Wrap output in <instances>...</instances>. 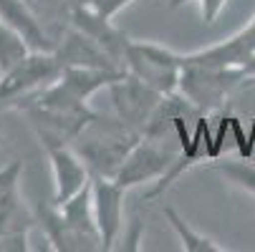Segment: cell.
<instances>
[{"instance_id":"cell-1","label":"cell","mask_w":255,"mask_h":252,"mask_svg":"<svg viewBox=\"0 0 255 252\" xmlns=\"http://www.w3.org/2000/svg\"><path fill=\"white\" fill-rule=\"evenodd\" d=\"M139 139L141 131L127 126L122 119H101L96 114L71 147L89 164L91 176L114 179Z\"/></svg>"},{"instance_id":"cell-2","label":"cell","mask_w":255,"mask_h":252,"mask_svg":"<svg viewBox=\"0 0 255 252\" xmlns=\"http://www.w3.org/2000/svg\"><path fill=\"white\" fill-rule=\"evenodd\" d=\"M25 114L46 152L56 147H71L86 124L96 116L89 103H68L53 96L48 88L25 103Z\"/></svg>"},{"instance_id":"cell-3","label":"cell","mask_w":255,"mask_h":252,"mask_svg":"<svg viewBox=\"0 0 255 252\" xmlns=\"http://www.w3.org/2000/svg\"><path fill=\"white\" fill-rule=\"evenodd\" d=\"M63 63L56 51H33L20 66L0 76V111L23 109V103L41 96L58 81Z\"/></svg>"},{"instance_id":"cell-4","label":"cell","mask_w":255,"mask_h":252,"mask_svg":"<svg viewBox=\"0 0 255 252\" xmlns=\"http://www.w3.org/2000/svg\"><path fill=\"white\" fill-rule=\"evenodd\" d=\"M182 152H185V147H182V144H174L169 136L141 134V139L134 144V149L124 159L122 169L117 171L114 182L122 184L124 189H131V187H139V184H149V182L157 184L159 179H164L174 169Z\"/></svg>"},{"instance_id":"cell-5","label":"cell","mask_w":255,"mask_h":252,"mask_svg":"<svg viewBox=\"0 0 255 252\" xmlns=\"http://www.w3.org/2000/svg\"><path fill=\"white\" fill-rule=\"evenodd\" d=\"M127 74L136 76L154 91L169 96L179 91L182 79V53L152 43V41H129L127 56H124Z\"/></svg>"},{"instance_id":"cell-6","label":"cell","mask_w":255,"mask_h":252,"mask_svg":"<svg viewBox=\"0 0 255 252\" xmlns=\"http://www.w3.org/2000/svg\"><path fill=\"white\" fill-rule=\"evenodd\" d=\"M240 68H215V66H182V79H179V93L185 96L192 106L200 111L217 109L230 91L243 81Z\"/></svg>"},{"instance_id":"cell-7","label":"cell","mask_w":255,"mask_h":252,"mask_svg":"<svg viewBox=\"0 0 255 252\" xmlns=\"http://www.w3.org/2000/svg\"><path fill=\"white\" fill-rule=\"evenodd\" d=\"M106 91L112 96V106H114L117 119H122L127 126H131L141 134L147 129V124L152 121L157 106L164 98V93L154 91L152 86H147L131 74L119 76Z\"/></svg>"},{"instance_id":"cell-8","label":"cell","mask_w":255,"mask_h":252,"mask_svg":"<svg viewBox=\"0 0 255 252\" xmlns=\"http://www.w3.org/2000/svg\"><path fill=\"white\" fill-rule=\"evenodd\" d=\"M124 194L127 189L109 176H91L94 217L104 250H112L124 232Z\"/></svg>"},{"instance_id":"cell-9","label":"cell","mask_w":255,"mask_h":252,"mask_svg":"<svg viewBox=\"0 0 255 252\" xmlns=\"http://www.w3.org/2000/svg\"><path fill=\"white\" fill-rule=\"evenodd\" d=\"M255 56V15L245 28L233 33L228 41L207 46L195 53H182V66L192 63V66H215V68H240ZM245 76V74H243Z\"/></svg>"},{"instance_id":"cell-10","label":"cell","mask_w":255,"mask_h":252,"mask_svg":"<svg viewBox=\"0 0 255 252\" xmlns=\"http://www.w3.org/2000/svg\"><path fill=\"white\" fill-rule=\"evenodd\" d=\"M53 174V204H63L91 184V169L74 147L48 149Z\"/></svg>"},{"instance_id":"cell-11","label":"cell","mask_w":255,"mask_h":252,"mask_svg":"<svg viewBox=\"0 0 255 252\" xmlns=\"http://www.w3.org/2000/svg\"><path fill=\"white\" fill-rule=\"evenodd\" d=\"M56 56L63 66H89V68H109V71H127L101 43H96L91 35L74 28L63 35L61 46L56 48Z\"/></svg>"},{"instance_id":"cell-12","label":"cell","mask_w":255,"mask_h":252,"mask_svg":"<svg viewBox=\"0 0 255 252\" xmlns=\"http://www.w3.org/2000/svg\"><path fill=\"white\" fill-rule=\"evenodd\" d=\"M114 18H106L96 10H91L89 5L79 3L74 8V13H71V25L84 30L86 35H91V38L96 43H101L109 53H112L122 66H124V56H127V48H129V38H127V33L119 30L114 23Z\"/></svg>"},{"instance_id":"cell-13","label":"cell","mask_w":255,"mask_h":252,"mask_svg":"<svg viewBox=\"0 0 255 252\" xmlns=\"http://www.w3.org/2000/svg\"><path fill=\"white\" fill-rule=\"evenodd\" d=\"M38 225L43 227L46 240L51 242V250L58 252H94L101 250L94 240H89L86 235H81L76 227H71L68 220L61 214V209L51 202V204H41L35 209Z\"/></svg>"},{"instance_id":"cell-14","label":"cell","mask_w":255,"mask_h":252,"mask_svg":"<svg viewBox=\"0 0 255 252\" xmlns=\"http://www.w3.org/2000/svg\"><path fill=\"white\" fill-rule=\"evenodd\" d=\"M35 225H38V217L25 207V199L20 197V182L8 187L0 194V240L28 235Z\"/></svg>"},{"instance_id":"cell-15","label":"cell","mask_w":255,"mask_h":252,"mask_svg":"<svg viewBox=\"0 0 255 252\" xmlns=\"http://www.w3.org/2000/svg\"><path fill=\"white\" fill-rule=\"evenodd\" d=\"M0 20L13 25L18 33H23L33 51H53L43 28L38 25L35 15L25 8L23 0H0Z\"/></svg>"},{"instance_id":"cell-16","label":"cell","mask_w":255,"mask_h":252,"mask_svg":"<svg viewBox=\"0 0 255 252\" xmlns=\"http://www.w3.org/2000/svg\"><path fill=\"white\" fill-rule=\"evenodd\" d=\"M164 220L169 222L172 232L182 242V250H185V252H230V247H225L220 242H215L212 237L197 232L174 207H164Z\"/></svg>"},{"instance_id":"cell-17","label":"cell","mask_w":255,"mask_h":252,"mask_svg":"<svg viewBox=\"0 0 255 252\" xmlns=\"http://www.w3.org/2000/svg\"><path fill=\"white\" fill-rule=\"evenodd\" d=\"M33 53L30 43L25 41V35L18 33L13 25L0 20V76L20 66L28 56Z\"/></svg>"},{"instance_id":"cell-18","label":"cell","mask_w":255,"mask_h":252,"mask_svg":"<svg viewBox=\"0 0 255 252\" xmlns=\"http://www.w3.org/2000/svg\"><path fill=\"white\" fill-rule=\"evenodd\" d=\"M212 171H217L230 187L240 189L243 194L255 199V167L248 162H217L212 164Z\"/></svg>"},{"instance_id":"cell-19","label":"cell","mask_w":255,"mask_h":252,"mask_svg":"<svg viewBox=\"0 0 255 252\" xmlns=\"http://www.w3.org/2000/svg\"><path fill=\"white\" fill-rule=\"evenodd\" d=\"M84 5H89L91 10L106 15V18H117L124 8H129L134 0H81Z\"/></svg>"},{"instance_id":"cell-20","label":"cell","mask_w":255,"mask_h":252,"mask_svg":"<svg viewBox=\"0 0 255 252\" xmlns=\"http://www.w3.org/2000/svg\"><path fill=\"white\" fill-rule=\"evenodd\" d=\"M228 0H200V15H202V23L205 25H212L217 18H220V13L225 10Z\"/></svg>"},{"instance_id":"cell-21","label":"cell","mask_w":255,"mask_h":252,"mask_svg":"<svg viewBox=\"0 0 255 252\" xmlns=\"http://www.w3.org/2000/svg\"><path fill=\"white\" fill-rule=\"evenodd\" d=\"M20 174H23V162H10L0 169V194H3L8 187L20 182Z\"/></svg>"},{"instance_id":"cell-22","label":"cell","mask_w":255,"mask_h":252,"mask_svg":"<svg viewBox=\"0 0 255 252\" xmlns=\"http://www.w3.org/2000/svg\"><path fill=\"white\" fill-rule=\"evenodd\" d=\"M243 74H245V79H255V56L243 66Z\"/></svg>"},{"instance_id":"cell-23","label":"cell","mask_w":255,"mask_h":252,"mask_svg":"<svg viewBox=\"0 0 255 252\" xmlns=\"http://www.w3.org/2000/svg\"><path fill=\"white\" fill-rule=\"evenodd\" d=\"M190 3H195V0H169L172 8H182V5H190Z\"/></svg>"}]
</instances>
